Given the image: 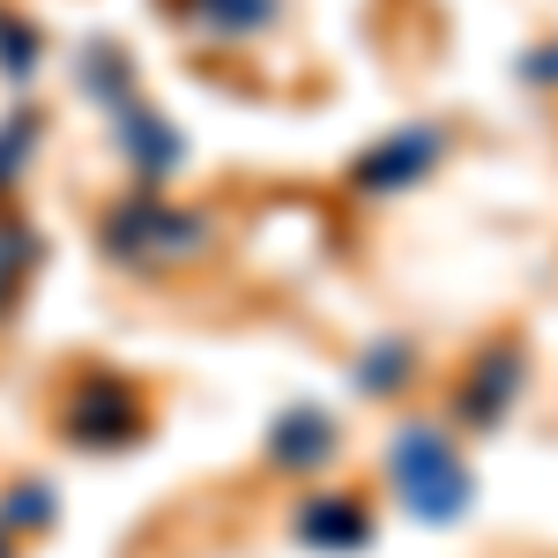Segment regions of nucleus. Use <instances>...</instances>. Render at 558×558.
I'll use <instances>...</instances> for the list:
<instances>
[{"label": "nucleus", "instance_id": "1", "mask_svg": "<svg viewBox=\"0 0 558 558\" xmlns=\"http://www.w3.org/2000/svg\"><path fill=\"white\" fill-rule=\"evenodd\" d=\"M202 239H209V223H202V216H186V209H165L149 186L97 223V246H105L112 260H128V268H165V260H186V254H202Z\"/></svg>", "mask_w": 558, "mask_h": 558}, {"label": "nucleus", "instance_id": "2", "mask_svg": "<svg viewBox=\"0 0 558 558\" xmlns=\"http://www.w3.org/2000/svg\"><path fill=\"white\" fill-rule=\"evenodd\" d=\"M60 432L75 447H128V439H142V395L112 373H83L75 395L60 402Z\"/></svg>", "mask_w": 558, "mask_h": 558}, {"label": "nucleus", "instance_id": "3", "mask_svg": "<svg viewBox=\"0 0 558 558\" xmlns=\"http://www.w3.org/2000/svg\"><path fill=\"white\" fill-rule=\"evenodd\" d=\"M112 142L134 157V179L157 194V186H165V172H172V157H179L172 128H165L157 112H142V105H120V112H112Z\"/></svg>", "mask_w": 558, "mask_h": 558}, {"label": "nucleus", "instance_id": "4", "mask_svg": "<svg viewBox=\"0 0 558 558\" xmlns=\"http://www.w3.org/2000/svg\"><path fill=\"white\" fill-rule=\"evenodd\" d=\"M83 89L105 105V120L120 112V105H134V75H128V52L120 45H89L83 52Z\"/></svg>", "mask_w": 558, "mask_h": 558}, {"label": "nucleus", "instance_id": "5", "mask_svg": "<svg viewBox=\"0 0 558 558\" xmlns=\"http://www.w3.org/2000/svg\"><path fill=\"white\" fill-rule=\"evenodd\" d=\"M38 52H45L38 31H31L15 8H0V75H8V83H31V75H38Z\"/></svg>", "mask_w": 558, "mask_h": 558}, {"label": "nucleus", "instance_id": "6", "mask_svg": "<svg viewBox=\"0 0 558 558\" xmlns=\"http://www.w3.org/2000/svg\"><path fill=\"white\" fill-rule=\"evenodd\" d=\"M31 260H38V239H31L23 223H0V305H8L15 291H23Z\"/></svg>", "mask_w": 558, "mask_h": 558}, {"label": "nucleus", "instance_id": "7", "mask_svg": "<svg viewBox=\"0 0 558 558\" xmlns=\"http://www.w3.org/2000/svg\"><path fill=\"white\" fill-rule=\"evenodd\" d=\"M31 142H38V112H15V120L0 128V194H8V179H15V165L31 157Z\"/></svg>", "mask_w": 558, "mask_h": 558}, {"label": "nucleus", "instance_id": "8", "mask_svg": "<svg viewBox=\"0 0 558 558\" xmlns=\"http://www.w3.org/2000/svg\"><path fill=\"white\" fill-rule=\"evenodd\" d=\"M320 439H328V432L313 425V410H291V425L276 432V454H283V462H305V454H313Z\"/></svg>", "mask_w": 558, "mask_h": 558}, {"label": "nucleus", "instance_id": "9", "mask_svg": "<svg viewBox=\"0 0 558 558\" xmlns=\"http://www.w3.org/2000/svg\"><path fill=\"white\" fill-rule=\"evenodd\" d=\"M299 529H305V536H313V529H328L320 544H357V514H350V507H343V514H336V507H305Z\"/></svg>", "mask_w": 558, "mask_h": 558}, {"label": "nucleus", "instance_id": "10", "mask_svg": "<svg viewBox=\"0 0 558 558\" xmlns=\"http://www.w3.org/2000/svg\"><path fill=\"white\" fill-rule=\"evenodd\" d=\"M8 514H23V521H38V514H52V499H45L38 484H23L15 499H8Z\"/></svg>", "mask_w": 558, "mask_h": 558}, {"label": "nucleus", "instance_id": "11", "mask_svg": "<svg viewBox=\"0 0 558 558\" xmlns=\"http://www.w3.org/2000/svg\"><path fill=\"white\" fill-rule=\"evenodd\" d=\"M0 558H8V544H0Z\"/></svg>", "mask_w": 558, "mask_h": 558}]
</instances>
